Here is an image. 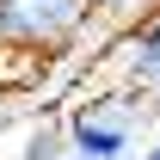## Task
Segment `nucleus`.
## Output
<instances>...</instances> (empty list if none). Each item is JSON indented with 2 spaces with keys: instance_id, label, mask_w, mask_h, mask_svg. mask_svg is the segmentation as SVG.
<instances>
[{
  "instance_id": "1",
  "label": "nucleus",
  "mask_w": 160,
  "mask_h": 160,
  "mask_svg": "<svg viewBox=\"0 0 160 160\" xmlns=\"http://www.w3.org/2000/svg\"><path fill=\"white\" fill-rule=\"evenodd\" d=\"M142 123H148V99L136 86H99L62 117L68 160H129L142 148Z\"/></svg>"
},
{
  "instance_id": "2",
  "label": "nucleus",
  "mask_w": 160,
  "mask_h": 160,
  "mask_svg": "<svg viewBox=\"0 0 160 160\" xmlns=\"http://www.w3.org/2000/svg\"><path fill=\"white\" fill-rule=\"evenodd\" d=\"M92 6L86 0H0V49H25V56H68L86 37Z\"/></svg>"
},
{
  "instance_id": "3",
  "label": "nucleus",
  "mask_w": 160,
  "mask_h": 160,
  "mask_svg": "<svg viewBox=\"0 0 160 160\" xmlns=\"http://www.w3.org/2000/svg\"><path fill=\"white\" fill-rule=\"evenodd\" d=\"M12 160H68V136H62L56 117H37L19 129V154Z\"/></svg>"
},
{
  "instance_id": "4",
  "label": "nucleus",
  "mask_w": 160,
  "mask_h": 160,
  "mask_svg": "<svg viewBox=\"0 0 160 160\" xmlns=\"http://www.w3.org/2000/svg\"><path fill=\"white\" fill-rule=\"evenodd\" d=\"M43 68H49L43 56H25V49H0V92L12 99V92H25V86H37V80H43Z\"/></svg>"
},
{
  "instance_id": "5",
  "label": "nucleus",
  "mask_w": 160,
  "mask_h": 160,
  "mask_svg": "<svg viewBox=\"0 0 160 160\" xmlns=\"http://www.w3.org/2000/svg\"><path fill=\"white\" fill-rule=\"evenodd\" d=\"M86 6H92V19H111V25H142V19L160 6V0H86Z\"/></svg>"
},
{
  "instance_id": "6",
  "label": "nucleus",
  "mask_w": 160,
  "mask_h": 160,
  "mask_svg": "<svg viewBox=\"0 0 160 160\" xmlns=\"http://www.w3.org/2000/svg\"><path fill=\"white\" fill-rule=\"evenodd\" d=\"M136 160H160V136H148V142H142V148H136Z\"/></svg>"
},
{
  "instance_id": "7",
  "label": "nucleus",
  "mask_w": 160,
  "mask_h": 160,
  "mask_svg": "<svg viewBox=\"0 0 160 160\" xmlns=\"http://www.w3.org/2000/svg\"><path fill=\"white\" fill-rule=\"evenodd\" d=\"M0 105H12V99H6V92H0Z\"/></svg>"
}]
</instances>
